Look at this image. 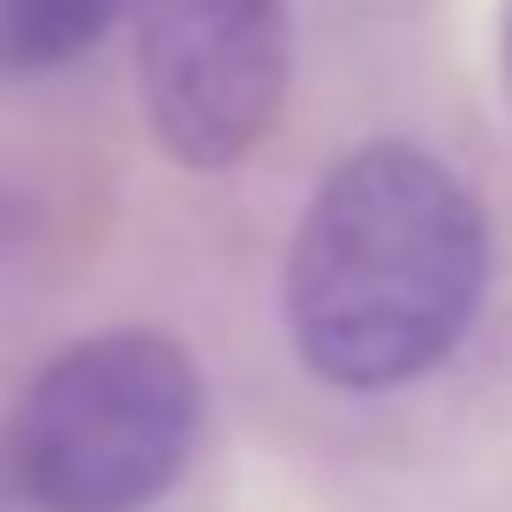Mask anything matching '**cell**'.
Masks as SVG:
<instances>
[{"mask_svg": "<svg viewBox=\"0 0 512 512\" xmlns=\"http://www.w3.org/2000/svg\"><path fill=\"white\" fill-rule=\"evenodd\" d=\"M287 339L332 392H400L460 354L490 294V211L407 136L347 151L287 241Z\"/></svg>", "mask_w": 512, "mask_h": 512, "instance_id": "cell-1", "label": "cell"}, {"mask_svg": "<svg viewBox=\"0 0 512 512\" xmlns=\"http://www.w3.org/2000/svg\"><path fill=\"white\" fill-rule=\"evenodd\" d=\"M204 369L174 332L113 324L61 347L8 407L0 475L31 512H151L189 475Z\"/></svg>", "mask_w": 512, "mask_h": 512, "instance_id": "cell-2", "label": "cell"}, {"mask_svg": "<svg viewBox=\"0 0 512 512\" xmlns=\"http://www.w3.org/2000/svg\"><path fill=\"white\" fill-rule=\"evenodd\" d=\"M136 98L159 151L226 174L272 136L294 83V0H128Z\"/></svg>", "mask_w": 512, "mask_h": 512, "instance_id": "cell-3", "label": "cell"}, {"mask_svg": "<svg viewBox=\"0 0 512 512\" xmlns=\"http://www.w3.org/2000/svg\"><path fill=\"white\" fill-rule=\"evenodd\" d=\"M128 16V0H0V76L68 68Z\"/></svg>", "mask_w": 512, "mask_h": 512, "instance_id": "cell-4", "label": "cell"}, {"mask_svg": "<svg viewBox=\"0 0 512 512\" xmlns=\"http://www.w3.org/2000/svg\"><path fill=\"white\" fill-rule=\"evenodd\" d=\"M497 83H505V106H512V0H497Z\"/></svg>", "mask_w": 512, "mask_h": 512, "instance_id": "cell-5", "label": "cell"}]
</instances>
